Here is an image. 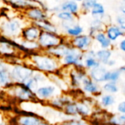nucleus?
I'll list each match as a JSON object with an SVG mask.
<instances>
[{"label": "nucleus", "instance_id": "obj_5", "mask_svg": "<svg viewBox=\"0 0 125 125\" xmlns=\"http://www.w3.org/2000/svg\"><path fill=\"white\" fill-rule=\"evenodd\" d=\"M8 6L11 7L15 10L23 12V10L31 7H40L49 12V8L44 2L40 0H3ZM50 13V12H49Z\"/></svg>", "mask_w": 125, "mask_h": 125}, {"label": "nucleus", "instance_id": "obj_2", "mask_svg": "<svg viewBox=\"0 0 125 125\" xmlns=\"http://www.w3.org/2000/svg\"><path fill=\"white\" fill-rule=\"evenodd\" d=\"M28 23L29 21L22 15L12 17L1 15L0 16V35L9 39L18 37L22 29Z\"/></svg>", "mask_w": 125, "mask_h": 125}, {"label": "nucleus", "instance_id": "obj_15", "mask_svg": "<svg viewBox=\"0 0 125 125\" xmlns=\"http://www.w3.org/2000/svg\"><path fill=\"white\" fill-rule=\"evenodd\" d=\"M41 30L33 23H29L25 26L20 34V37L24 40L29 41H37Z\"/></svg>", "mask_w": 125, "mask_h": 125}, {"label": "nucleus", "instance_id": "obj_17", "mask_svg": "<svg viewBox=\"0 0 125 125\" xmlns=\"http://www.w3.org/2000/svg\"><path fill=\"white\" fill-rule=\"evenodd\" d=\"M108 68L105 65L100 64L98 67L88 70L89 77L97 83H103L107 82Z\"/></svg>", "mask_w": 125, "mask_h": 125}, {"label": "nucleus", "instance_id": "obj_26", "mask_svg": "<svg viewBox=\"0 0 125 125\" xmlns=\"http://www.w3.org/2000/svg\"><path fill=\"white\" fill-rule=\"evenodd\" d=\"M105 26H106V24L104 23V21H103V19L94 18L92 20L91 23H90V26H89V33L88 34L93 37V36L96 33H97L99 31H104Z\"/></svg>", "mask_w": 125, "mask_h": 125}, {"label": "nucleus", "instance_id": "obj_9", "mask_svg": "<svg viewBox=\"0 0 125 125\" xmlns=\"http://www.w3.org/2000/svg\"><path fill=\"white\" fill-rule=\"evenodd\" d=\"M59 11L69 12L78 18L81 13L80 3L73 0H64L59 3V4L53 7L52 8H49L50 13L51 12L55 14Z\"/></svg>", "mask_w": 125, "mask_h": 125}, {"label": "nucleus", "instance_id": "obj_19", "mask_svg": "<svg viewBox=\"0 0 125 125\" xmlns=\"http://www.w3.org/2000/svg\"><path fill=\"white\" fill-rule=\"evenodd\" d=\"M81 89L84 93L91 95H101L103 94L100 84L92 81L89 76L86 77L82 82Z\"/></svg>", "mask_w": 125, "mask_h": 125}, {"label": "nucleus", "instance_id": "obj_33", "mask_svg": "<svg viewBox=\"0 0 125 125\" xmlns=\"http://www.w3.org/2000/svg\"><path fill=\"white\" fill-rule=\"evenodd\" d=\"M56 18L59 21H65V22H77L78 18L72 13L66 11H59L54 14Z\"/></svg>", "mask_w": 125, "mask_h": 125}, {"label": "nucleus", "instance_id": "obj_39", "mask_svg": "<svg viewBox=\"0 0 125 125\" xmlns=\"http://www.w3.org/2000/svg\"><path fill=\"white\" fill-rule=\"evenodd\" d=\"M117 111L119 114H125V101H122L121 103H119L118 104L117 106Z\"/></svg>", "mask_w": 125, "mask_h": 125}, {"label": "nucleus", "instance_id": "obj_24", "mask_svg": "<svg viewBox=\"0 0 125 125\" xmlns=\"http://www.w3.org/2000/svg\"><path fill=\"white\" fill-rule=\"evenodd\" d=\"M93 40L100 45V48H112L113 42L108 38L104 31H99L93 36Z\"/></svg>", "mask_w": 125, "mask_h": 125}, {"label": "nucleus", "instance_id": "obj_23", "mask_svg": "<svg viewBox=\"0 0 125 125\" xmlns=\"http://www.w3.org/2000/svg\"><path fill=\"white\" fill-rule=\"evenodd\" d=\"M73 100L70 96L60 95V96H56L52 99H51L50 104L53 108L56 109L63 110L64 108Z\"/></svg>", "mask_w": 125, "mask_h": 125}, {"label": "nucleus", "instance_id": "obj_8", "mask_svg": "<svg viewBox=\"0 0 125 125\" xmlns=\"http://www.w3.org/2000/svg\"><path fill=\"white\" fill-rule=\"evenodd\" d=\"M70 44L75 48L84 53L92 48L94 42L93 37L89 34H81L77 37L68 39Z\"/></svg>", "mask_w": 125, "mask_h": 125}, {"label": "nucleus", "instance_id": "obj_46", "mask_svg": "<svg viewBox=\"0 0 125 125\" xmlns=\"http://www.w3.org/2000/svg\"><path fill=\"white\" fill-rule=\"evenodd\" d=\"M0 125H5V124H4V123H2V122H1V123H0Z\"/></svg>", "mask_w": 125, "mask_h": 125}, {"label": "nucleus", "instance_id": "obj_36", "mask_svg": "<svg viewBox=\"0 0 125 125\" xmlns=\"http://www.w3.org/2000/svg\"><path fill=\"white\" fill-rule=\"evenodd\" d=\"M27 89H29V90H31V92H33L34 93V92L36 91V89L40 86V83L39 82V81L32 75L31 77H30L24 83H23Z\"/></svg>", "mask_w": 125, "mask_h": 125}, {"label": "nucleus", "instance_id": "obj_35", "mask_svg": "<svg viewBox=\"0 0 125 125\" xmlns=\"http://www.w3.org/2000/svg\"><path fill=\"white\" fill-rule=\"evenodd\" d=\"M97 1V0H82V1L80 2L81 13H89Z\"/></svg>", "mask_w": 125, "mask_h": 125}, {"label": "nucleus", "instance_id": "obj_6", "mask_svg": "<svg viewBox=\"0 0 125 125\" xmlns=\"http://www.w3.org/2000/svg\"><path fill=\"white\" fill-rule=\"evenodd\" d=\"M59 61L62 67L84 68L83 53L76 48H75V50L72 51L70 53L64 56Z\"/></svg>", "mask_w": 125, "mask_h": 125}, {"label": "nucleus", "instance_id": "obj_14", "mask_svg": "<svg viewBox=\"0 0 125 125\" xmlns=\"http://www.w3.org/2000/svg\"><path fill=\"white\" fill-rule=\"evenodd\" d=\"M16 122L18 125H51L42 117L34 114H21Z\"/></svg>", "mask_w": 125, "mask_h": 125}, {"label": "nucleus", "instance_id": "obj_25", "mask_svg": "<svg viewBox=\"0 0 125 125\" xmlns=\"http://www.w3.org/2000/svg\"><path fill=\"white\" fill-rule=\"evenodd\" d=\"M84 32V29L83 27L79 24L78 22L73 23L72 26H70L69 28L65 29L62 32L63 35H64L67 38H73L75 37H77Z\"/></svg>", "mask_w": 125, "mask_h": 125}, {"label": "nucleus", "instance_id": "obj_27", "mask_svg": "<svg viewBox=\"0 0 125 125\" xmlns=\"http://www.w3.org/2000/svg\"><path fill=\"white\" fill-rule=\"evenodd\" d=\"M113 55L112 48H100L97 51H96L95 53V57L97 59V61L100 62V64L105 65L108 62V61L111 59Z\"/></svg>", "mask_w": 125, "mask_h": 125}, {"label": "nucleus", "instance_id": "obj_40", "mask_svg": "<svg viewBox=\"0 0 125 125\" xmlns=\"http://www.w3.org/2000/svg\"><path fill=\"white\" fill-rule=\"evenodd\" d=\"M118 48L119 50L122 52V53H125V38L123 37L118 43Z\"/></svg>", "mask_w": 125, "mask_h": 125}, {"label": "nucleus", "instance_id": "obj_30", "mask_svg": "<svg viewBox=\"0 0 125 125\" xmlns=\"http://www.w3.org/2000/svg\"><path fill=\"white\" fill-rule=\"evenodd\" d=\"M116 103V97L114 94H105L100 96V105L103 108H108L112 107Z\"/></svg>", "mask_w": 125, "mask_h": 125}, {"label": "nucleus", "instance_id": "obj_37", "mask_svg": "<svg viewBox=\"0 0 125 125\" xmlns=\"http://www.w3.org/2000/svg\"><path fill=\"white\" fill-rule=\"evenodd\" d=\"M62 125H94L86 119L83 118H72L70 119H67L64 121Z\"/></svg>", "mask_w": 125, "mask_h": 125}, {"label": "nucleus", "instance_id": "obj_28", "mask_svg": "<svg viewBox=\"0 0 125 125\" xmlns=\"http://www.w3.org/2000/svg\"><path fill=\"white\" fill-rule=\"evenodd\" d=\"M125 73V67L121 66L117 69L108 70L107 73V81L118 83L122 77Z\"/></svg>", "mask_w": 125, "mask_h": 125}, {"label": "nucleus", "instance_id": "obj_4", "mask_svg": "<svg viewBox=\"0 0 125 125\" xmlns=\"http://www.w3.org/2000/svg\"><path fill=\"white\" fill-rule=\"evenodd\" d=\"M67 38L62 34L41 31L37 42L42 51H45L64 42Z\"/></svg>", "mask_w": 125, "mask_h": 125}, {"label": "nucleus", "instance_id": "obj_42", "mask_svg": "<svg viewBox=\"0 0 125 125\" xmlns=\"http://www.w3.org/2000/svg\"><path fill=\"white\" fill-rule=\"evenodd\" d=\"M119 10H120V12H121V14H122V15H125V2H123V3H122V5L120 6Z\"/></svg>", "mask_w": 125, "mask_h": 125}, {"label": "nucleus", "instance_id": "obj_11", "mask_svg": "<svg viewBox=\"0 0 125 125\" xmlns=\"http://www.w3.org/2000/svg\"><path fill=\"white\" fill-rule=\"evenodd\" d=\"M18 45L14 40L0 35V56L4 58L13 57L18 50Z\"/></svg>", "mask_w": 125, "mask_h": 125}, {"label": "nucleus", "instance_id": "obj_18", "mask_svg": "<svg viewBox=\"0 0 125 125\" xmlns=\"http://www.w3.org/2000/svg\"><path fill=\"white\" fill-rule=\"evenodd\" d=\"M104 32L113 43L120 40L121 38H123L125 34V31L122 30L116 24L114 23L107 24L104 29Z\"/></svg>", "mask_w": 125, "mask_h": 125}, {"label": "nucleus", "instance_id": "obj_22", "mask_svg": "<svg viewBox=\"0 0 125 125\" xmlns=\"http://www.w3.org/2000/svg\"><path fill=\"white\" fill-rule=\"evenodd\" d=\"M33 23L35 24L41 31L61 34V31H60L59 26L55 23L52 22L50 20V18L45 19L43 21H37V22H34Z\"/></svg>", "mask_w": 125, "mask_h": 125}, {"label": "nucleus", "instance_id": "obj_31", "mask_svg": "<svg viewBox=\"0 0 125 125\" xmlns=\"http://www.w3.org/2000/svg\"><path fill=\"white\" fill-rule=\"evenodd\" d=\"M89 13L91 14L92 17L94 18H103L105 15V9L104 7V5L97 1L92 8V10H90Z\"/></svg>", "mask_w": 125, "mask_h": 125}, {"label": "nucleus", "instance_id": "obj_16", "mask_svg": "<svg viewBox=\"0 0 125 125\" xmlns=\"http://www.w3.org/2000/svg\"><path fill=\"white\" fill-rule=\"evenodd\" d=\"M56 86L53 85L40 86L34 92L36 99L40 100H49L55 97Z\"/></svg>", "mask_w": 125, "mask_h": 125}, {"label": "nucleus", "instance_id": "obj_12", "mask_svg": "<svg viewBox=\"0 0 125 125\" xmlns=\"http://www.w3.org/2000/svg\"><path fill=\"white\" fill-rule=\"evenodd\" d=\"M74 50H75V48L73 47L70 44V42L68 41V38H67L64 42H62L61 44L58 45L57 46L53 47L51 49H48L44 52H45L48 55L60 60L64 56L70 53Z\"/></svg>", "mask_w": 125, "mask_h": 125}, {"label": "nucleus", "instance_id": "obj_45", "mask_svg": "<svg viewBox=\"0 0 125 125\" xmlns=\"http://www.w3.org/2000/svg\"><path fill=\"white\" fill-rule=\"evenodd\" d=\"M54 1H56V2H58V3H60L62 1V0H54Z\"/></svg>", "mask_w": 125, "mask_h": 125}, {"label": "nucleus", "instance_id": "obj_20", "mask_svg": "<svg viewBox=\"0 0 125 125\" xmlns=\"http://www.w3.org/2000/svg\"><path fill=\"white\" fill-rule=\"evenodd\" d=\"M12 40L15 41L18 44V50L26 52V53H34L37 51H40V45L37 42V41H29V40H24L21 38V41L17 40L16 38L12 39Z\"/></svg>", "mask_w": 125, "mask_h": 125}, {"label": "nucleus", "instance_id": "obj_32", "mask_svg": "<svg viewBox=\"0 0 125 125\" xmlns=\"http://www.w3.org/2000/svg\"><path fill=\"white\" fill-rule=\"evenodd\" d=\"M119 86L118 83H114L111 81H107L103 83V86H101L102 92H104L106 94H114L119 92Z\"/></svg>", "mask_w": 125, "mask_h": 125}, {"label": "nucleus", "instance_id": "obj_21", "mask_svg": "<svg viewBox=\"0 0 125 125\" xmlns=\"http://www.w3.org/2000/svg\"><path fill=\"white\" fill-rule=\"evenodd\" d=\"M95 53L96 51L92 48L83 53V67L87 71L100 65L95 57Z\"/></svg>", "mask_w": 125, "mask_h": 125}, {"label": "nucleus", "instance_id": "obj_29", "mask_svg": "<svg viewBox=\"0 0 125 125\" xmlns=\"http://www.w3.org/2000/svg\"><path fill=\"white\" fill-rule=\"evenodd\" d=\"M10 67L0 70V86L4 88H8L13 84L11 79Z\"/></svg>", "mask_w": 125, "mask_h": 125}, {"label": "nucleus", "instance_id": "obj_3", "mask_svg": "<svg viewBox=\"0 0 125 125\" xmlns=\"http://www.w3.org/2000/svg\"><path fill=\"white\" fill-rule=\"evenodd\" d=\"M35 70L27 64L16 63L10 65V73L13 83H24L32 76Z\"/></svg>", "mask_w": 125, "mask_h": 125}, {"label": "nucleus", "instance_id": "obj_41", "mask_svg": "<svg viewBox=\"0 0 125 125\" xmlns=\"http://www.w3.org/2000/svg\"><path fill=\"white\" fill-rule=\"evenodd\" d=\"M116 64V61L114 59H110L108 62L105 64V67H114L115 65Z\"/></svg>", "mask_w": 125, "mask_h": 125}, {"label": "nucleus", "instance_id": "obj_13", "mask_svg": "<svg viewBox=\"0 0 125 125\" xmlns=\"http://www.w3.org/2000/svg\"><path fill=\"white\" fill-rule=\"evenodd\" d=\"M88 76V72L84 68L72 67L69 74L70 86L74 89H81L82 82Z\"/></svg>", "mask_w": 125, "mask_h": 125}, {"label": "nucleus", "instance_id": "obj_10", "mask_svg": "<svg viewBox=\"0 0 125 125\" xmlns=\"http://www.w3.org/2000/svg\"><path fill=\"white\" fill-rule=\"evenodd\" d=\"M12 91L15 98L21 101H32L36 99L34 93L27 89L23 84L13 83L10 87L7 88Z\"/></svg>", "mask_w": 125, "mask_h": 125}, {"label": "nucleus", "instance_id": "obj_1", "mask_svg": "<svg viewBox=\"0 0 125 125\" xmlns=\"http://www.w3.org/2000/svg\"><path fill=\"white\" fill-rule=\"evenodd\" d=\"M28 59L30 63L27 64L30 65L35 70L47 75L58 73L62 67L59 59L42 51L30 53Z\"/></svg>", "mask_w": 125, "mask_h": 125}, {"label": "nucleus", "instance_id": "obj_34", "mask_svg": "<svg viewBox=\"0 0 125 125\" xmlns=\"http://www.w3.org/2000/svg\"><path fill=\"white\" fill-rule=\"evenodd\" d=\"M106 123L115 125H125V115L121 114H111L108 116Z\"/></svg>", "mask_w": 125, "mask_h": 125}, {"label": "nucleus", "instance_id": "obj_43", "mask_svg": "<svg viewBox=\"0 0 125 125\" xmlns=\"http://www.w3.org/2000/svg\"><path fill=\"white\" fill-rule=\"evenodd\" d=\"M73 1H77V2H81L82 1V0H73Z\"/></svg>", "mask_w": 125, "mask_h": 125}, {"label": "nucleus", "instance_id": "obj_44", "mask_svg": "<svg viewBox=\"0 0 125 125\" xmlns=\"http://www.w3.org/2000/svg\"><path fill=\"white\" fill-rule=\"evenodd\" d=\"M111 125V124H109V123H105V124H103V125Z\"/></svg>", "mask_w": 125, "mask_h": 125}, {"label": "nucleus", "instance_id": "obj_7", "mask_svg": "<svg viewBox=\"0 0 125 125\" xmlns=\"http://www.w3.org/2000/svg\"><path fill=\"white\" fill-rule=\"evenodd\" d=\"M21 15L30 23H34L50 18L49 12L37 6L31 7L23 10L21 12Z\"/></svg>", "mask_w": 125, "mask_h": 125}, {"label": "nucleus", "instance_id": "obj_38", "mask_svg": "<svg viewBox=\"0 0 125 125\" xmlns=\"http://www.w3.org/2000/svg\"><path fill=\"white\" fill-rule=\"evenodd\" d=\"M116 24L119 26L122 30L125 31V15L119 14L116 18Z\"/></svg>", "mask_w": 125, "mask_h": 125}]
</instances>
